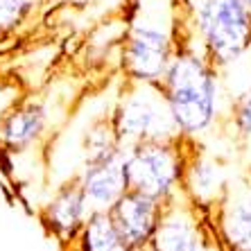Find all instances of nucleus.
<instances>
[{
    "label": "nucleus",
    "mask_w": 251,
    "mask_h": 251,
    "mask_svg": "<svg viewBox=\"0 0 251 251\" xmlns=\"http://www.w3.org/2000/svg\"><path fill=\"white\" fill-rule=\"evenodd\" d=\"M158 86L186 138L206 134L220 120L222 73L204 52L190 18L188 0L175 2V54Z\"/></svg>",
    "instance_id": "f257e3e1"
},
{
    "label": "nucleus",
    "mask_w": 251,
    "mask_h": 251,
    "mask_svg": "<svg viewBox=\"0 0 251 251\" xmlns=\"http://www.w3.org/2000/svg\"><path fill=\"white\" fill-rule=\"evenodd\" d=\"M127 145H120L111 156L88 163L79 176V186L86 197L88 210H111V206L129 190L127 172H125Z\"/></svg>",
    "instance_id": "6e6552de"
},
{
    "label": "nucleus",
    "mask_w": 251,
    "mask_h": 251,
    "mask_svg": "<svg viewBox=\"0 0 251 251\" xmlns=\"http://www.w3.org/2000/svg\"><path fill=\"white\" fill-rule=\"evenodd\" d=\"M226 123L240 145L251 147V79L245 84L242 91L231 95Z\"/></svg>",
    "instance_id": "4468645a"
},
{
    "label": "nucleus",
    "mask_w": 251,
    "mask_h": 251,
    "mask_svg": "<svg viewBox=\"0 0 251 251\" xmlns=\"http://www.w3.org/2000/svg\"><path fill=\"white\" fill-rule=\"evenodd\" d=\"M43 125H46V111L39 104L18 109L9 113L5 123L0 125V143L7 150H23L34 143V138L43 131Z\"/></svg>",
    "instance_id": "ddd939ff"
},
{
    "label": "nucleus",
    "mask_w": 251,
    "mask_h": 251,
    "mask_svg": "<svg viewBox=\"0 0 251 251\" xmlns=\"http://www.w3.org/2000/svg\"><path fill=\"white\" fill-rule=\"evenodd\" d=\"M222 251H251V186L228 183L226 195L210 213Z\"/></svg>",
    "instance_id": "0eeeda50"
},
{
    "label": "nucleus",
    "mask_w": 251,
    "mask_h": 251,
    "mask_svg": "<svg viewBox=\"0 0 251 251\" xmlns=\"http://www.w3.org/2000/svg\"><path fill=\"white\" fill-rule=\"evenodd\" d=\"M165 201L152 197V195L138 193V190H127L123 197L111 206L109 215L113 217L118 231L123 233L131 249L147 247L152 240L154 231L158 226V220L163 215Z\"/></svg>",
    "instance_id": "1a4fd4ad"
},
{
    "label": "nucleus",
    "mask_w": 251,
    "mask_h": 251,
    "mask_svg": "<svg viewBox=\"0 0 251 251\" xmlns=\"http://www.w3.org/2000/svg\"><path fill=\"white\" fill-rule=\"evenodd\" d=\"M34 0H0V32H9L25 21Z\"/></svg>",
    "instance_id": "2eb2a0df"
},
{
    "label": "nucleus",
    "mask_w": 251,
    "mask_h": 251,
    "mask_svg": "<svg viewBox=\"0 0 251 251\" xmlns=\"http://www.w3.org/2000/svg\"><path fill=\"white\" fill-rule=\"evenodd\" d=\"M245 2H247V5H249V7H251V0H245Z\"/></svg>",
    "instance_id": "f3484780"
},
{
    "label": "nucleus",
    "mask_w": 251,
    "mask_h": 251,
    "mask_svg": "<svg viewBox=\"0 0 251 251\" xmlns=\"http://www.w3.org/2000/svg\"><path fill=\"white\" fill-rule=\"evenodd\" d=\"M147 251H222L210 210L195 206L183 190L168 199Z\"/></svg>",
    "instance_id": "39448f33"
},
{
    "label": "nucleus",
    "mask_w": 251,
    "mask_h": 251,
    "mask_svg": "<svg viewBox=\"0 0 251 251\" xmlns=\"http://www.w3.org/2000/svg\"><path fill=\"white\" fill-rule=\"evenodd\" d=\"M247 181H249V186H251V165L247 168Z\"/></svg>",
    "instance_id": "dca6fc26"
},
{
    "label": "nucleus",
    "mask_w": 251,
    "mask_h": 251,
    "mask_svg": "<svg viewBox=\"0 0 251 251\" xmlns=\"http://www.w3.org/2000/svg\"><path fill=\"white\" fill-rule=\"evenodd\" d=\"M195 32L220 73L251 52V7L245 0H188Z\"/></svg>",
    "instance_id": "f03ea898"
},
{
    "label": "nucleus",
    "mask_w": 251,
    "mask_h": 251,
    "mask_svg": "<svg viewBox=\"0 0 251 251\" xmlns=\"http://www.w3.org/2000/svg\"><path fill=\"white\" fill-rule=\"evenodd\" d=\"M175 54V14L170 23L136 21L123 43V70L131 82H161Z\"/></svg>",
    "instance_id": "423d86ee"
},
{
    "label": "nucleus",
    "mask_w": 251,
    "mask_h": 251,
    "mask_svg": "<svg viewBox=\"0 0 251 251\" xmlns=\"http://www.w3.org/2000/svg\"><path fill=\"white\" fill-rule=\"evenodd\" d=\"M91 210H88L86 197L82 193L79 181L73 186H66L59 190L57 197L48 204L43 213V224L50 228V233L61 242V245H73L86 224Z\"/></svg>",
    "instance_id": "9b49d317"
},
{
    "label": "nucleus",
    "mask_w": 251,
    "mask_h": 251,
    "mask_svg": "<svg viewBox=\"0 0 251 251\" xmlns=\"http://www.w3.org/2000/svg\"><path fill=\"white\" fill-rule=\"evenodd\" d=\"M183 195L195 206L204 210L215 208L228 190V179L224 165L215 156L201 152L197 147V140L193 143V150L188 154L186 172H183Z\"/></svg>",
    "instance_id": "9d476101"
},
{
    "label": "nucleus",
    "mask_w": 251,
    "mask_h": 251,
    "mask_svg": "<svg viewBox=\"0 0 251 251\" xmlns=\"http://www.w3.org/2000/svg\"><path fill=\"white\" fill-rule=\"evenodd\" d=\"M75 245L79 251H134L118 231L109 210H95L88 215Z\"/></svg>",
    "instance_id": "f8f14e48"
},
{
    "label": "nucleus",
    "mask_w": 251,
    "mask_h": 251,
    "mask_svg": "<svg viewBox=\"0 0 251 251\" xmlns=\"http://www.w3.org/2000/svg\"><path fill=\"white\" fill-rule=\"evenodd\" d=\"M195 140L197 138L181 136L175 140L129 145L125 156L129 190L152 195L161 201L179 195L183 190V172Z\"/></svg>",
    "instance_id": "7ed1b4c3"
},
{
    "label": "nucleus",
    "mask_w": 251,
    "mask_h": 251,
    "mask_svg": "<svg viewBox=\"0 0 251 251\" xmlns=\"http://www.w3.org/2000/svg\"><path fill=\"white\" fill-rule=\"evenodd\" d=\"M111 125L123 145L156 143V140L181 138L170 104L158 82H131L127 93L120 98Z\"/></svg>",
    "instance_id": "20e7f679"
}]
</instances>
